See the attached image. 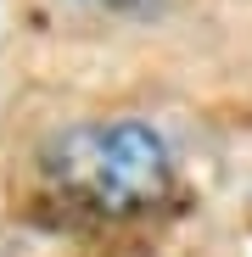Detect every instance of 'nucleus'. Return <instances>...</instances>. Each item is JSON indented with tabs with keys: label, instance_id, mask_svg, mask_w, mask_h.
Listing matches in <instances>:
<instances>
[{
	"label": "nucleus",
	"instance_id": "obj_1",
	"mask_svg": "<svg viewBox=\"0 0 252 257\" xmlns=\"http://www.w3.org/2000/svg\"><path fill=\"white\" fill-rule=\"evenodd\" d=\"M28 174L73 218L129 224L157 212L180 185V157L162 123L146 112H84L39 128Z\"/></svg>",
	"mask_w": 252,
	"mask_h": 257
},
{
	"label": "nucleus",
	"instance_id": "obj_2",
	"mask_svg": "<svg viewBox=\"0 0 252 257\" xmlns=\"http://www.w3.org/2000/svg\"><path fill=\"white\" fill-rule=\"evenodd\" d=\"M73 12H90V17H140L146 0H67Z\"/></svg>",
	"mask_w": 252,
	"mask_h": 257
}]
</instances>
